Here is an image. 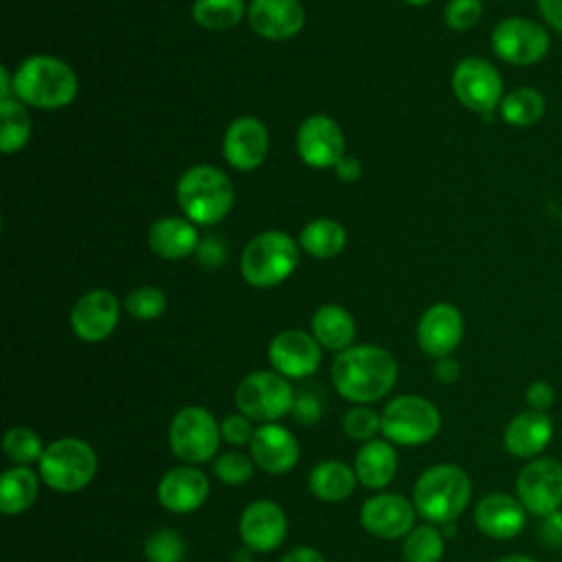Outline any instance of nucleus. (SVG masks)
<instances>
[{
    "label": "nucleus",
    "mask_w": 562,
    "mask_h": 562,
    "mask_svg": "<svg viewBox=\"0 0 562 562\" xmlns=\"http://www.w3.org/2000/svg\"><path fill=\"white\" fill-rule=\"evenodd\" d=\"M397 380L393 356L375 345H356L340 351L331 364L336 391L356 404H369L384 397Z\"/></svg>",
    "instance_id": "nucleus-1"
},
{
    "label": "nucleus",
    "mask_w": 562,
    "mask_h": 562,
    "mask_svg": "<svg viewBox=\"0 0 562 562\" xmlns=\"http://www.w3.org/2000/svg\"><path fill=\"white\" fill-rule=\"evenodd\" d=\"M472 483L463 468L439 463L419 474L413 487V505L428 522H452L470 503Z\"/></svg>",
    "instance_id": "nucleus-2"
},
{
    "label": "nucleus",
    "mask_w": 562,
    "mask_h": 562,
    "mask_svg": "<svg viewBox=\"0 0 562 562\" xmlns=\"http://www.w3.org/2000/svg\"><path fill=\"white\" fill-rule=\"evenodd\" d=\"M13 94L35 108H64L77 94V75L59 57L33 55L15 70Z\"/></svg>",
    "instance_id": "nucleus-3"
},
{
    "label": "nucleus",
    "mask_w": 562,
    "mask_h": 562,
    "mask_svg": "<svg viewBox=\"0 0 562 562\" xmlns=\"http://www.w3.org/2000/svg\"><path fill=\"white\" fill-rule=\"evenodd\" d=\"M178 204L193 224H217L231 211L235 191L224 171L211 165L189 167L176 187Z\"/></svg>",
    "instance_id": "nucleus-4"
},
{
    "label": "nucleus",
    "mask_w": 562,
    "mask_h": 562,
    "mask_svg": "<svg viewBox=\"0 0 562 562\" xmlns=\"http://www.w3.org/2000/svg\"><path fill=\"white\" fill-rule=\"evenodd\" d=\"M299 266L296 241L281 231H263L255 235L239 261L241 277L255 288H272L285 281Z\"/></svg>",
    "instance_id": "nucleus-5"
},
{
    "label": "nucleus",
    "mask_w": 562,
    "mask_h": 562,
    "mask_svg": "<svg viewBox=\"0 0 562 562\" xmlns=\"http://www.w3.org/2000/svg\"><path fill=\"white\" fill-rule=\"evenodd\" d=\"M40 479L61 494L83 490L97 474V454L92 446L77 437H61L46 446L40 463Z\"/></svg>",
    "instance_id": "nucleus-6"
},
{
    "label": "nucleus",
    "mask_w": 562,
    "mask_h": 562,
    "mask_svg": "<svg viewBox=\"0 0 562 562\" xmlns=\"http://www.w3.org/2000/svg\"><path fill=\"white\" fill-rule=\"evenodd\" d=\"M382 435L391 443L419 446L441 428V415L437 406L422 395H400L391 400L382 411Z\"/></svg>",
    "instance_id": "nucleus-7"
},
{
    "label": "nucleus",
    "mask_w": 562,
    "mask_h": 562,
    "mask_svg": "<svg viewBox=\"0 0 562 562\" xmlns=\"http://www.w3.org/2000/svg\"><path fill=\"white\" fill-rule=\"evenodd\" d=\"M294 400L296 395L288 378L277 371H255L246 375L235 391V404L239 413L252 422L263 424L292 413Z\"/></svg>",
    "instance_id": "nucleus-8"
},
{
    "label": "nucleus",
    "mask_w": 562,
    "mask_h": 562,
    "mask_svg": "<svg viewBox=\"0 0 562 562\" xmlns=\"http://www.w3.org/2000/svg\"><path fill=\"white\" fill-rule=\"evenodd\" d=\"M169 448L187 465L209 461L220 446L222 432L215 417L202 406L180 408L169 424Z\"/></svg>",
    "instance_id": "nucleus-9"
},
{
    "label": "nucleus",
    "mask_w": 562,
    "mask_h": 562,
    "mask_svg": "<svg viewBox=\"0 0 562 562\" xmlns=\"http://www.w3.org/2000/svg\"><path fill=\"white\" fill-rule=\"evenodd\" d=\"M452 92L472 112L490 114L503 101V79L496 66L483 57H465L452 72Z\"/></svg>",
    "instance_id": "nucleus-10"
},
{
    "label": "nucleus",
    "mask_w": 562,
    "mask_h": 562,
    "mask_svg": "<svg viewBox=\"0 0 562 562\" xmlns=\"http://www.w3.org/2000/svg\"><path fill=\"white\" fill-rule=\"evenodd\" d=\"M492 48L512 66H533L549 53V33L529 18H505L492 31Z\"/></svg>",
    "instance_id": "nucleus-11"
},
{
    "label": "nucleus",
    "mask_w": 562,
    "mask_h": 562,
    "mask_svg": "<svg viewBox=\"0 0 562 562\" xmlns=\"http://www.w3.org/2000/svg\"><path fill=\"white\" fill-rule=\"evenodd\" d=\"M518 501L529 514L549 516L562 505V463L553 457L531 459L516 479Z\"/></svg>",
    "instance_id": "nucleus-12"
},
{
    "label": "nucleus",
    "mask_w": 562,
    "mask_h": 562,
    "mask_svg": "<svg viewBox=\"0 0 562 562\" xmlns=\"http://www.w3.org/2000/svg\"><path fill=\"white\" fill-rule=\"evenodd\" d=\"M296 151L310 167H336V162L345 156V136L334 119L312 114L296 132Z\"/></svg>",
    "instance_id": "nucleus-13"
},
{
    "label": "nucleus",
    "mask_w": 562,
    "mask_h": 562,
    "mask_svg": "<svg viewBox=\"0 0 562 562\" xmlns=\"http://www.w3.org/2000/svg\"><path fill=\"white\" fill-rule=\"evenodd\" d=\"M415 505L402 494H375L362 503L360 525L375 538L395 540L415 527Z\"/></svg>",
    "instance_id": "nucleus-14"
},
{
    "label": "nucleus",
    "mask_w": 562,
    "mask_h": 562,
    "mask_svg": "<svg viewBox=\"0 0 562 562\" xmlns=\"http://www.w3.org/2000/svg\"><path fill=\"white\" fill-rule=\"evenodd\" d=\"M268 360L283 378H307L321 364L318 340L301 329H285L270 340Z\"/></svg>",
    "instance_id": "nucleus-15"
},
{
    "label": "nucleus",
    "mask_w": 562,
    "mask_h": 562,
    "mask_svg": "<svg viewBox=\"0 0 562 562\" xmlns=\"http://www.w3.org/2000/svg\"><path fill=\"white\" fill-rule=\"evenodd\" d=\"M119 299L108 290H92L83 294L72 312H70V327L77 338L83 342H99L105 340L116 323H119Z\"/></svg>",
    "instance_id": "nucleus-16"
},
{
    "label": "nucleus",
    "mask_w": 562,
    "mask_h": 562,
    "mask_svg": "<svg viewBox=\"0 0 562 562\" xmlns=\"http://www.w3.org/2000/svg\"><path fill=\"white\" fill-rule=\"evenodd\" d=\"M288 533V518L272 501H255L239 516V538L246 549L274 551Z\"/></svg>",
    "instance_id": "nucleus-17"
},
{
    "label": "nucleus",
    "mask_w": 562,
    "mask_h": 562,
    "mask_svg": "<svg viewBox=\"0 0 562 562\" xmlns=\"http://www.w3.org/2000/svg\"><path fill=\"white\" fill-rule=\"evenodd\" d=\"M463 338V316L450 303L430 305L417 323V345L432 358L450 356Z\"/></svg>",
    "instance_id": "nucleus-18"
},
{
    "label": "nucleus",
    "mask_w": 562,
    "mask_h": 562,
    "mask_svg": "<svg viewBox=\"0 0 562 562\" xmlns=\"http://www.w3.org/2000/svg\"><path fill=\"white\" fill-rule=\"evenodd\" d=\"M222 154L239 171L259 167L268 154V130L255 116L235 119L224 134Z\"/></svg>",
    "instance_id": "nucleus-19"
},
{
    "label": "nucleus",
    "mask_w": 562,
    "mask_h": 562,
    "mask_svg": "<svg viewBox=\"0 0 562 562\" xmlns=\"http://www.w3.org/2000/svg\"><path fill=\"white\" fill-rule=\"evenodd\" d=\"M248 446L255 465H259L268 474H285L299 461V441L288 428L274 422L255 428Z\"/></svg>",
    "instance_id": "nucleus-20"
},
{
    "label": "nucleus",
    "mask_w": 562,
    "mask_h": 562,
    "mask_svg": "<svg viewBox=\"0 0 562 562\" xmlns=\"http://www.w3.org/2000/svg\"><path fill=\"white\" fill-rule=\"evenodd\" d=\"M209 498V479L193 465H178L162 474L158 483V501L167 512L189 514Z\"/></svg>",
    "instance_id": "nucleus-21"
},
{
    "label": "nucleus",
    "mask_w": 562,
    "mask_h": 562,
    "mask_svg": "<svg viewBox=\"0 0 562 562\" xmlns=\"http://www.w3.org/2000/svg\"><path fill=\"white\" fill-rule=\"evenodd\" d=\"M527 509L518 501V496H509L505 492H492L476 503L474 522L476 527L496 540H509L518 536L525 527Z\"/></svg>",
    "instance_id": "nucleus-22"
},
{
    "label": "nucleus",
    "mask_w": 562,
    "mask_h": 562,
    "mask_svg": "<svg viewBox=\"0 0 562 562\" xmlns=\"http://www.w3.org/2000/svg\"><path fill=\"white\" fill-rule=\"evenodd\" d=\"M305 11L299 0H252L248 7L250 29L266 40H288L303 29Z\"/></svg>",
    "instance_id": "nucleus-23"
},
{
    "label": "nucleus",
    "mask_w": 562,
    "mask_h": 562,
    "mask_svg": "<svg viewBox=\"0 0 562 562\" xmlns=\"http://www.w3.org/2000/svg\"><path fill=\"white\" fill-rule=\"evenodd\" d=\"M553 437V422L547 413L525 411L518 413L505 428V450L518 459H536Z\"/></svg>",
    "instance_id": "nucleus-24"
},
{
    "label": "nucleus",
    "mask_w": 562,
    "mask_h": 562,
    "mask_svg": "<svg viewBox=\"0 0 562 562\" xmlns=\"http://www.w3.org/2000/svg\"><path fill=\"white\" fill-rule=\"evenodd\" d=\"M149 248L162 259H184L198 248V231L193 222L182 217H160L147 235Z\"/></svg>",
    "instance_id": "nucleus-25"
},
{
    "label": "nucleus",
    "mask_w": 562,
    "mask_h": 562,
    "mask_svg": "<svg viewBox=\"0 0 562 562\" xmlns=\"http://www.w3.org/2000/svg\"><path fill=\"white\" fill-rule=\"evenodd\" d=\"M353 470L364 487L380 490L389 485L397 472V454L391 441L371 439L364 441L356 454Z\"/></svg>",
    "instance_id": "nucleus-26"
},
{
    "label": "nucleus",
    "mask_w": 562,
    "mask_h": 562,
    "mask_svg": "<svg viewBox=\"0 0 562 562\" xmlns=\"http://www.w3.org/2000/svg\"><path fill=\"white\" fill-rule=\"evenodd\" d=\"M312 336L325 349L345 351L353 342L356 323L345 307L323 305L312 314Z\"/></svg>",
    "instance_id": "nucleus-27"
},
{
    "label": "nucleus",
    "mask_w": 562,
    "mask_h": 562,
    "mask_svg": "<svg viewBox=\"0 0 562 562\" xmlns=\"http://www.w3.org/2000/svg\"><path fill=\"white\" fill-rule=\"evenodd\" d=\"M356 481V470H351L347 463L321 461L316 468H312L307 485L316 498L325 503H338L353 494Z\"/></svg>",
    "instance_id": "nucleus-28"
},
{
    "label": "nucleus",
    "mask_w": 562,
    "mask_h": 562,
    "mask_svg": "<svg viewBox=\"0 0 562 562\" xmlns=\"http://www.w3.org/2000/svg\"><path fill=\"white\" fill-rule=\"evenodd\" d=\"M40 492V479L29 465H13L4 470L0 481V509L7 516L26 512Z\"/></svg>",
    "instance_id": "nucleus-29"
},
{
    "label": "nucleus",
    "mask_w": 562,
    "mask_h": 562,
    "mask_svg": "<svg viewBox=\"0 0 562 562\" xmlns=\"http://www.w3.org/2000/svg\"><path fill=\"white\" fill-rule=\"evenodd\" d=\"M299 244L307 255L316 259H331L345 248L347 233L336 220L318 217L303 226Z\"/></svg>",
    "instance_id": "nucleus-30"
},
{
    "label": "nucleus",
    "mask_w": 562,
    "mask_h": 562,
    "mask_svg": "<svg viewBox=\"0 0 562 562\" xmlns=\"http://www.w3.org/2000/svg\"><path fill=\"white\" fill-rule=\"evenodd\" d=\"M501 119L514 127H529L544 116L547 101L536 88H514L501 101Z\"/></svg>",
    "instance_id": "nucleus-31"
},
{
    "label": "nucleus",
    "mask_w": 562,
    "mask_h": 562,
    "mask_svg": "<svg viewBox=\"0 0 562 562\" xmlns=\"http://www.w3.org/2000/svg\"><path fill=\"white\" fill-rule=\"evenodd\" d=\"M31 136V116L24 105L11 97L0 99V149L2 154L20 151Z\"/></svg>",
    "instance_id": "nucleus-32"
},
{
    "label": "nucleus",
    "mask_w": 562,
    "mask_h": 562,
    "mask_svg": "<svg viewBox=\"0 0 562 562\" xmlns=\"http://www.w3.org/2000/svg\"><path fill=\"white\" fill-rule=\"evenodd\" d=\"M244 0H195L193 20L209 31H224L237 26L244 18Z\"/></svg>",
    "instance_id": "nucleus-33"
},
{
    "label": "nucleus",
    "mask_w": 562,
    "mask_h": 562,
    "mask_svg": "<svg viewBox=\"0 0 562 562\" xmlns=\"http://www.w3.org/2000/svg\"><path fill=\"white\" fill-rule=\"evenodd\" d=\"M406 562H439L443 555V533L432 522L413 527L402 547Z\"/></svg>",
    "instance_id": "nucleus-34"
},
{
    "label": "nucleus",
    "mask_w": 562,
    "mask_h": 562,
    "mask_svg": "<svg viewBox=\"0 0 562 562\" xmlns=\"http://www.w3.org/2000/svg\"><path fill=\"white\" fill-rule=\"evenodd\" d=\"M2 450L15 465H31V463H40L46 446L42 443V439L35 430L15 426L4 432Z\"/></svg>",
    "instance_id": "nucleus-35"
},
{
    "label": "nucleus",
    "mask_w": 562,
    "mask_h": 562,
    "mask_svg": "<svg viewBox=\"0 0 562 562\" xmlns=\"http://www.w3.org/2000/svg\"><path fill=\"white\" fill-rule=\"evenodd\" d=\"M145 555L149 562H182L184 540L173 529H156L145 540Z\"/></svg>",
    "instance_id": "nucleus-36"
},
{
    "label": "nucleus",
    "mask_w": 562,
    "mask_h": 562,
    "mask_svg": "<svg viewBox=\"0 0 562 562\" xmlns=\"http://www.w3.org/2000/svg\"><path fill=\"white\" fill-rule=\"evenodd\" d=\"M167 307L165 294L154 285H140L125 296V310L138 321L158 318Z\"/></svg>",
    "instance_id": "nucleus-37"
},
{
    "label": "nucleus",
    "mask_w": 562,
    "mask_h": 562,
    "mask_svg": "<svg viewBox=\"0 0 562 562\" xmlns=\"http://www.w3.org/2000/svg\"><path fill=\"white\" fill-rule=\"evenodd\" d=\"M342 428L347 437L356 441H371L378 432H382V417L369 406H353L342 417Z\"/></svg>",
    "instance_id": "nucleus-38"
},
{
    "label": "nucleus",
    "mask_w": 562,
    "mask_h": 562,
    "mask_svg": "<svg viewBox=\"0 0 562 562\" xmlns=\"http://www.w3.org/2000/svg\"><path fill=\"white\" fill-rule=\"evenodd\" d=\"M213 472L226 485H241L250 481L255 472V461L241 452H224L215 459Z\"/></svg>",
    "instance_id": "nucleus-39"
},
{
    "label": "nucleus",
    "mask_w": 562,
    "mask_h": 562,
    "mask_svg": "<svg viewBox=\"0 0 562 562\" xmlns=\"http://www.w3.org/2000/svg\"><path fill=\"white\" fill-rule=\"evenodd\" d=\"M483 15V2L481 0H448L443 9L446 24L454 31H468L472 29Z\"/></svg>",
    "instance_id": "nucleus-40"
},
{
    "label": "nucleus",
    "mask_w": 562,
    "mask_h": 562,
    "mask_svg": "<svg viewBox=\"0 0 562 562\" xmlns=\"http://www.w3.org/2000/svg\"><path fill=\"white\" fill-rule=\"evenodd\" d=\"M252 419H248L246 415L237 413V415H228L222 419L220 424V432H222V439L233 443V446H246L250 443L252 435H255V428L250 424Z\"/></svg>",
    "instance_id": "nucleus-41"
},
{
    "label": "nucleus",
    "mask_w": 562,
    "mask_h": 562,
    "mask_svg": "<svg viewBox=\"0 0 562 562\" xmlns=\"http://www.w3.org/2000/svg\"><path fill=\"white\" fill-rule=\"evenodd\" d=\"M292 415L299 424L303 426H310V424H316L323 415V402L312 395V393H301L296 400H294V406H292Z\"/></svg>",
    "instance_id": "nucleus-42"
},
{
    "label": "nucleus",
    "mask_w": 562,
    "mask_h": 562,
    "mask_svg": "<svg viewBox=\"0 0 562 562\" xmlns=\"http://www.w3.org/2000/svg\"><path fill=\"white\" fill-rule=\"evenodd\" d=\"M525 400L529 404L531 411H540V413H547V408L553 404L555 400V393H553V386L544 380H536L527 386V393H525Z\"/></svg>",
    "instance_id": "nucleus-43"
},
{
    "label": "nucleus",
    "mask_w": 562,
    "mask_h": 562,
    "mask_svg": "<svg viewBox=\"0 0 562 562\" xmlns=\"http://www.w3.org/2000/svg\"><path fill=\"white\" fill-rule=\"evenodd\" d=\"M195 252H198L200 263H202V266H206V268H215V266H220V263L224 261V255H226L224 244H222L220 239H215V237H209V239L200 241V244H198V248H195Z\"/></svg>",
    "instance_id": "nucleus-44"
},
{
    "label": "nucleus",
    "mask_w": 562,
    "mask_h": 562,
    "mask_svg": "<svg viewBox=\"0 0 562 562\" xmlns=\"http://www.w3.org/2000/svg\"><path fill=\"white\" fill-rule=\"evenodd\" d=\"M540 536L549 547H562V512L560 509L544 516Z\"/></svg>",
    "instance_id": "nucleus-45"
},
{
    "label": "nucleus",
    "mask_w": 562,
    "mask_h": 562,
    "mask_svg": "<svg viewBox=\"0 0 562 562\" xmlns=\"http://www.w3.org/2000/svg\"><path fill=\"white\" fill-rule=\"evenodd\" d=\"M461 369H459V362L452 360L450 356H443V358H437L435 367H432V375L435 380H439L441 384H452L457 382Z\"/></svg>",
    "instance_id": "nucleus-46"
},
{
    "label": "nucleus",
    "mask_w": 562,
    "mask_h": 562,
    "mask_svg": "<svg viewBox=\"0 0 562 562\" xmlns=\"http://www.w3.org/2000/svg\"><path fill=\"white\" fill-rule=\"evenodd\" d=\"M538 9H540L544 22L553 31L562 33V0H538Z\"/></svg>",
    "instance_id": "nucleus-47"
},
{
    "label": "nucleus",
    "mask_w": 562,
    "mask_h": 562,
    "mask_svg": "<svg viewBox=\"0 0 562 562\" xmlns=\"http://www.w3.org/2000/svg\"><path fill=\"white\" fill-rule=\"evenodd\" d=\"M336 173H338V178L340 180H347V182H351V180H356L358 176H360V160L358 158H353V156H342L338 162H336Z\"/></svg>",
    "instance_id": "nucleus-48"
},
{
    "label": "nucleus",
    "mask_w": 562,
    "mask_h": 562,
    "mask_svg": "<svg viewBox=\"0 0 562 562\" xmlns=\"http://www.w3.org/2000/svg\"><path fill=\"white\" fill-rule=\"evenodd\" d=\"M281 562H325V558L312 547H294L281 558Z\"/></svg>",
    "instance_id": "nucleus-49"
},
{
    "label": "nucleus",
    "mask_w": 562,
    "mask_h": 562,
    "mask_svg": "<svg viewBox=\"0 0 562 562\" xmlns=\"http://www.w3.org/2000/svg\"><path fill=\"white\" fill-rule=\"evenodd\" d=\"M498 562H536L533 558H529V555H505V558H501Z\"/></svg>",
    "instance_id": "nucleus-50"
},
{
    "label": "nucleus",
    "mask_w": 562,
    "mask_h": 562,
    "mask_svg": "<svg viewBox=\"0 0 562 562\" xmlns=\"http://www.w3.org/2000/svg\"><path fill=\"white\" fill-rule=\"evenodd\" d=\"M404 2H408V4H413V7H422V4H428L430 0H404Z\"/></svg>",
    "instance_id": "nucleus-51"
}]
</instances>
